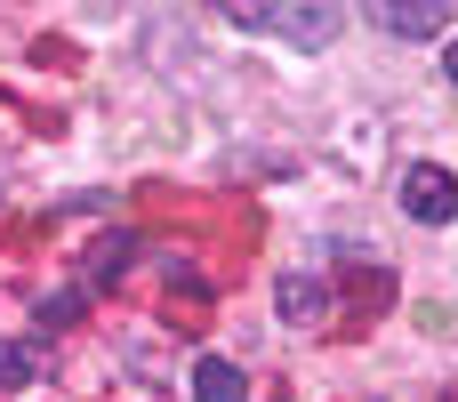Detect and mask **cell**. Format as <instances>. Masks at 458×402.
<instances>
[{"label": "cell", "mask_w": 458, "mask_h": 402, "mask_svg": "<svg viewBox=\"0 0 458 402\" xmlns=\"http://www.w3.org/2000/svg\"><path fill=\"white\" fill-rule=\"evenodd\" d=\"M274 314H282L290 330H322V322H330V282H322V274H282V282H274Z\"/></svg>", "instance_id": "3957f363"}, {"label": "cell", "mask_w": 458, "mask_h": 402, "mask_svg": "<svg viewBox=\"0 0 458 402\" xmlns=\"http://www.w3.org/2000/svg\"><path fill=\"white\" fill-rule=\"evenodd\" d=\"M443 73H451V81H458V40H451V48H443Z\"/></svg>", "instance_id": "9c48e42d"}, {"label": "cell", "mask_w": 458, "mask_h": 402, "mask_svg": "<svg viewBox=\"0 0 458 402\" xmlns=\"http://www.w3.org/2000/svg\"><path fill=\"white\" fill-rule=\"evenodd\" d=\"M64 322H81V290H48L40 298V330H64Z\"/></svg>", "instance_id": "ba28073f"}, {"label": "cell", "mask_w": 458, "mask_h": 402, "mask_svg": "<svg viewBox=\"0 0 458 402\" xmlns=\"http://www.w3.org/2000/svg\"><path fill=\"white\" fill-rule=\"evenodd\" d=\"M225 24H242V32H274V40H290V48H330L338 40V8H225Z\"/></svg>", "instance_id": "6da1fadb"}, {"label": "cell", "mask_w": 458, "mask_h": 402, "mask_svg": "<svg viewBox=\"0 0 458 402\" xmlns=\"http://www.w3.org/2000/svg\"><path fill=\"white\" fill-rule=\"evenodd\" d=\"M370 16H378V32H394V40H435V32L451 24V0H378Z\"/></svg>", "instance_id": "277c9868"}, {"label": "cell", "mask_w": 458, "mask_h": 402, "mask_svg": "<svg viewBox=\"0 0 458 402\" xmlns=\"http://www.w3.org/2000/svg\"><path fill=\"white\" fill-rule=\"evenodd\" d=\"M403 218H419V226H451L458 218V177L443 161H411V177H403Z\"/></svg>", "instance_id": "7a4b0ae2"}, {"label": "cell", "mask_w": 458, "mask_h": 402, "mask_svg": "<svg viewBox=\"0 0 458 402\" xmlns=\"http://www.w3.org/2000/svg\"><path fill=\"white\" fill-rule=\"evenodd\" d=\"M129 258H137V234H105V242H97V266H89V282H113Z\"/></svg>", "instance_id": "52a82bcc"}, {"label": "cell", "mask_w": 458, "mask_h": 402, "mask_svg": "<svg viewBox=\"0 0 458 402\" xmlns=\"http://www.w3.org/2000/svg\"><path fill=\"white\" fill-rule=\"evenodd\" d=\"M48 379V346L40 338H0V387H32Z\"/></svg>", "instance_id": "8992f818"}, {"label": "cell", "mask_w": 458, "mask_h": 402, "mask_svg": "<svg viewBox=\"0 0 458 402\" xmlns=\"http://www.w3.org/2000/svg\"><path fill=\"white\" fill-rule=\"evenodd\" d=\"M193 402H250V371H233L225 355L193 363Z\"/></svg>", "instance_id": "5b68a950"}]
</instances>
